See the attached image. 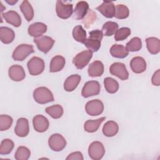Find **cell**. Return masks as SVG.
Returning a JSON list of instances; mask_svg holds the SVG:
<instances>
[{
    "instance_id": "cell-1",
    "label": "cell",
    "mask_w": 160,
    "mask_h": 160,
    "mask_svg": "<svg viewBox=\"0 0 160 160\" xmlns=\"http://www.w3.org/2000/svg\"><path fill=\"white\" fill-rule=\"evenodd\" d=\"M89 36L83 43L84 46L92 52H97L101 47V42L103 38L102 31L96 29L89 32Z\"/></svg>"
},
{
    "instance_id": "cell-2",
    "label": "cell",
    "mask_w": 160,
    "mask_h": 160,
    "mask_svg": "<svg viewBox=\"0 0 160 160\" xmlns=\"http://www.w3.org/2000/svg\"><path fill=\"white\" fill-rule=\"evenodd\" d=\"M34 101L41 104H44L54 101V96L52 92L46 87H39L33 92Z\"/></svg>"
},
{
    "instance_id": "cell-3",
    "label": "cell",
    "mask_w": 160,
    "mask_h": 160,
    "mask_svg": "<svg viewBox=\"0 0 160 160\" xmlns=\"http://www.w3.org/2000/svg\"><path fill=\"white\" fill-rule=\"evenodd\" d=\"M34 52L33 46L30 44H21L18 45L14 50L12 58L14 61H22L24 60L29 54Z\"/></svg>"
},
{
    "instance_id": "cell-4",
    "label": "cell",
    "mask_w": 160,
    "mask_h": 160,
    "mask_svg": "<svg viewBox=\"0 0 160 160\" xmlns=\"http://www.w3.org/2000/svg\"><path fill=\"white\" fill-rule=\"evenodd\" d=\"M27 66L31 75L37 76L43 72L45 65L42 59L39 57L34 56L28 61Z\"/></svg>"
},
{
    "instance_id": "cell-5",
    "label": "cell",
    "mask_w": 160,
    "mask_h": 160,
    "mask_svg": "<svg viewBox=\"0 0 160 160\" xmlns=\"http://www.w3.org/2000/svg\"><path fill=\"white\" fill-rule=\"evenodd\" d=\"M92 57V52L90 50L83 51L76 54L72 59V62L78 69H82L88 65Z\"/></svg>"
},
{
    "instance_id": "cell-6",
    "label": "cell",
    "mask_w": 160,
    "mask_h": 160,
    "mask_svg": "<svg viewBox=\"0 0 160 160\" xmlns=\"http://www.w3.org/2000/svg\"><path fill=\"white\" fill-rule=\"evenodd\" d=\"M48 145L54 151L59 152L63 150L66 146V141L60 134H52L48 139Z\"/></svg>"
},
{
    "instance_id": "cell-7",
    "label": "cell",
    "mask_w": 160,
    "mask_h": 160,
    "mask_svg": "<svg viewBox=\"0 0 160 160\" xmlns=\"http://www.w3.org/2000/svg\"><path fill=\"white\" fill-rule=\"evenodd\" d=\"M34 42L36 43L39 51L46 54L52 48L55 41L51 37L47 36H41L34 38Z\"/></svg>"
},
{
    "instance_id": "cell-8",
    "label": "cell",
    "mask_w": 160,
    "mask_h": 160,
    "mask_svg": "<svg viewBox=\"0 0 160 160\" xmlns=\"http://www.w3.org/2000/svg\"><path fill=\"white\" fill-rule=\"evenodd\" d=\"M100 89L101 86L99 82L96 81H89L86 82L84 85L81 91V95L85 98L96 96L99 94Z\"/></svg>"
},
{
    "instance_id": "cell-9",
    "label": "cell",
    "mask_w": 160,
    "mask_h": 160,
    "mask_svg": "<svg viewBox=\"0 0 160 160\" xmlns=\"http://www.w3.org/2000/svg\"><path fill=\"white\" fill-rule=\"evenodd\" d=\"M105 154V149L103 144L99 141L91 142L88 148L89 156L94 160L102 159Z\"/></svg>"
},
{
    "instance_id": "cell-10",
    "label": "cell",
    "mask_w": 160,
    "mask_h": 160,
    "mask_svg": "<svg viewBox=\"0 0 160 160\" xmlns=\"http://www.w3.org/2000/svg\"><path fill=\"white\" fill-rule=\"evenodd\" d=\"M87 114L92 116L100 115L104 110V104L99 99H93L88 101L85 106Z\"/></svg>"
},
{
    "instance_id": "cell-11",
    "label": "cell",
    "mask_w": 160,
    "mask_h": 160,
    "mask_svg": "<svg viewBox=\"0 0 160 160\" xmlns=\"http://www.w3.org/2000/svg\"><path fill=\"white\" fill-rule=\"evenodd\" d=\"M72 6V4H64L62 1H57L56 5L57 16L63 19L70 18L73 12Z\"/></svg>"
},
{
    "instance_id": "cell-12",
    "label": "cell",
    "mask_w": 160,
    "mask_h": 160,
    "mask_svg": "<svg viewBox=\"0 0 160 160\" xmlns=\"http://www.w3.org/2000/svg\"><path fill=\"white\" fill-rule=\"evenodd\" d=\"M109 72L112 75L117 76L122 81L126 80L129 78V72L126 66L122 62H116L113 63L109 68Z\"/></svg>"
},
{
    "instance_id": "cell-13",
    "label": "cell",
    "mask_w": 160,
    "mask_h": 160,
    "mask_svg": "<svg viewBox=\"0 0 160 160\" xmlns=\"http://www.w3.org/2000/svg\"><path fill=\"white\" fill-rule=\"evenodd\" d=\"M32 124L36 131L38 132H44L48 129L49 122L45 116L38 114L33 118Z\"/></svg>"
},
{
    "instance_id": "cell-14",
    "label": "cell",
    "mask_w": 160,
    "mask_h": 160,
    "mask_svg": "<svg viewBox=\"0 0 160 160\" xmlns=\"http://www.w3.org/2000/svg\"><path fill=\"white\" fill-rule=\"evenodd\" d=\"M14 132L19 137L24 138L27 136L29 132L28 120L24 118H19L14 128Z\"/></svg>"
},
{
    "instance_id": "cell-15",
    "label": "cell",
    "mask_w": 160,
    "mask_h": 160,
    "mask_svg": "<svg viewBox=\"0 0 160 160\" xmlns=\"http://www.w3.org/2000/svg\"><path fill=\"white\" fill-rule=\"evenodd\" d=\"M96 9L107 18H112L115 16V6L112 1H103Z\"/></svg>"
},
{
    "instance_id": "cell-16",
    "label": "cell",
    "mask_w": 160,
    "mask_h": 160,
    "mask_svg": "<svg viewBox=\"0 0 160 160\" xmlns=\"http://www.w3.org/2000/svg\"><path fill=\"white\" fill-rule=\"evenodd\" d=\"M8 75L10 79L14 81H21L25 78L26 73L24 68L20 65H12L8 70Z\"/></svg>"
},
{
    "instance_id": "cell-17",
    "label": "cell",
    "mask_w": 160,
    "mask_h": 160,
    "mask_svg": "<svg viewBox=\"0 0 160 160\" xmlns=\"http://www.w3.org/2000/svg\"><path fill=\"white\" fill-rule=\"evenodd\" d=\"M130 67L133 72L137 74L142 73L146 69V62L143 58L136 56L131 60Z\"/></svg>"
},
{
    "instance_id": "cell-18",
    "label": "cell",
    "mask_w": 160,
    "mask_h": 160,
    "mask_svg": "<svg viewBox=\"0 0 160 160\" xmlns=\"http://www.w3.org/2000/svg\"><path fill=\"white\" fill-rule=\"evenodd\" d=\"M28 34L34 38H37L42 36L47 31V26L40 22H36L31 24L28 27Z\"/></svg>"
},
{
    "instance_id": "cell-19",
    "label": "cell",
    "mask_w": 160,
    "mask_h": 160,
    "mask_svg": "<svg viewBox=\"0 0 160 160\" xmlns=\"http://www.w3.org/2000/svg\"><path fill=\"white\" fill-rule=\"evenodd\" d=\"M1 16L8 23L12 25L16 28L19 27L21 24L22 21L21 16L16 11H9L5 13L2 14Z\"/></svg>"
},
{
    "instance_id": "cell-20",
    "label": "cell",
    "mask_w": 160,
    "mask_h": 160,
    "mask_svg": "<svg viewBox=\"0 0 160 160\" xmlns=\"http://www.w3.org/2000/svg\"><path fill=\"white\" fill-rule=\"evenodd\" d=\"M89 11V4L86 1H79L74 10V18L77 20L82 19Z\"/></svg>"
},
{
    "instance_id": "cell-21",
    "label": "cell",
    "mask_w": 160,
    "mask_h": 160,
    "mask_svg": "<svg viewBox=\"0 0 160 160\" xmlns=\"http://www.w3.org/2000/svg\"><path fill=\"white\" fill-rule=\"evenodd\" d=\"M66 60L64 58L60 55L54 56L50 62L49 72H56L61 71L64 67Z\"/></svg>"
},
{
    "instance_id": "cell-22",
    "label": "cell",
    "mask_w": 160,
    "mask_h": 160,
    "mask_svg": "<svg viewBox=\"0 0 160 160\" xmlns=\"http://www.w3.org/2000/svg\"><path fill=\"white\" fill-rule=\"evenodd\" d=\"M89 76L94 78L101 76L104 72V65L100 61H95L89 65L88 69Z\"/></svg>"
},
{
    "instance_id": "cell-23",
    "label": "cell",
    "mask_w": 160,
    "mask_h": 160,
    "mask_svg": "<svg viewBox=\"0 0 160 160\" xmlns=\"http://www.w3.org/2000/svg\"><path fill=\"white\" fill-rule=\"evenodd\" d=\"M15 38V33L12 29L9 28L1 26L0 28V39L1 41L6 44L11 43Z\"/></svg>"
},
{
    "instance_id": "cell-24",
    "label": "cell",
    "mask_w": 160,
    "mask_h": 160,
    "mask_svg": "<svg viewBox=\"0 0 160 160\" xmlns=\"http://www.w3.org/2000/svg\"><path fill=\"white\" fill-rule=\"evenodd\" d=\"M81 76L78 74H72L69 76L64 81V89L68 92L74 91L81 81Z\"/></svg>"
},
{
    "instance_id": "cell-25",
    "label": "cell",
    "mask_w": 160,
    "mask_h": 160,
    "mask_svg": "<svg viewBox=\"0 0 160 160\" xmlns=\"http://www.w3.org/2000/svg\"><path fill=\"white\" fill-rule=\"evenodd\" d=\"M111 56L116 58H125L129 54L126 48L121 44H113L109 50Z\"/></svg>"
},
{
    "instance_id": "cell-26",
    "label": "cell",
    "mask_w": 160,
    "mask_h": 160,
    "mask_svg": "<svg viewBox=\"0 0 160 160\" xmlns=\"http://www.w3.org/2000/svg\"><path fill=\"white\" fill-rule=\"evenodd\" d=\"M119 131V126L115 121H109L106 122L102 128V132L106 137H112L115 136Z\"/></svg>"
},
{
    "instance_id": "cell-27",
    "label": "cell",
    "mask_w": 160,
    "mask_h": 160,
    "mask_svg": "<svg viewBox=\"0 0 160 160\" xmlns=\"http://www.w3.org/2000/svg\"><path fill=\"white\" fill-rule=\"evenodd\" d=\"M146 47L148 51L152 54H157L160 51L159 39L155 37L148 38L146 39Z\"/></svg>"
},
{
    "instance_id": "cell-28",
    "label": "cell",
    "mask_w": 160,
    "mask_h": 160,
    "mask_svg": "<svg viewBox=\"0 0 160 160\" xmlns=\"http://www.w3.org/2000/svg\"><path fill=\"white\" fill-rule=\"evenodd\" d=\"M106 119V117H102L96 120H88L84 124V129L88 132H94L98 131L101 124Z\"/></svg>"
},
{
    "instance_id": "cell-29",
    "label": "cell",
    "mask_w": 160,
    "mask_h": 160,
    "mask_svg": "<svg viewBox=\"0 0 160 160\" xmlns=\"http://www.w3.org/2000/svg\"><path fill=\"white\" fill-rule=\"evenodd\" d=\"M20 9L25 19L29 22L31 21L34 18V10L31 4L28 1L24 0L22 2L20 5Z\"/></svg>"
},
{
    "instance_id": "cell-30",
    "label": "cell",
    "mask_w": 160,
    "mask_h": 160,
    "mask_svg": "<svg viewBox=\"0 0 160 160\" xmlns=\"http://www.w3.org/2000/svg\"><path fill=\"white\" fill-rule=\"evenodd\" d=\"M72 34L74 40L79 42L84 43L86 40V31L81 25L75 26L72 29Z\"/></svg>"
},
{
    "instance_id": "cell-31",
    "label": "cell",
    "mask_w": 160,
    "mask_h": 160,
    "mask_svg": "<svg viewBox=\"0 0 160 160\" xmlns=\"http://www.w3.org/2000/svg\"><path fill=\"white\" fill-rule=\"evenodd\" d=\"M119 25L118 23L113 21H107L106 22L102 28V32L103 36H111L116 33V31L118 29Z\"/></svg>"
},
{
    "instance_id": "cell-32",
    "label": "cell",
    "mask_w": 160,
    "mask_h": 160,
    "mask_svg": "<svg viewBox=\"0 0 160 160\" xmlns=\"http://www.w3.org/2000/svg\"><path fill=\"white\" fill-rule=\"evenodd\" d=\"M45 111L51 118L54 119L60 118L64 112L62 107L59 104H55L51 106H48L45 109Z\"/></svg>"
},
{
    "instance_id": "cell-33",
    "label": "cell",
    "mask_w": 160,
    "mask_h": 160,
    "mask_svg": "<svg viewBox=\"0 0 160 160\" xmlns=\"http://www.w3.org/2000/svg\"><path fill=\"white\" fill-rule=\"evenodd\" d=\"M104 86L106 91L110 94H114L119 89V83L112 78L107 77L104 79Z\"/></svg>"
},
{
    "instance_id": "cell-34",
    "label": "cell",
    "mask_w": 160,
    "mask_h": 160,
    "mask_svg": "<svg viewBox=\"0 0 160 160\" xmlns=\"http://www.w3.org/2000/svg\"><path fill=\"white\" fill-rule=\"evenodd\" d=\"M14 147L13 141L10 139H4L1 142L0 154L6 155L9 154Z\"/></svg>"
},
{
    "instance_id": "cell-35",
    "label": "cell",
    "mask_w": 160,
    "mask_h": 160,
    "mask_svg": "<svg viewBox=\"0 0 160 160\" xmlns=\"http://www.w3.org/2000/svg\"><path fill=\"white\" fill-rule=\"evenodd\" d=\"M126 48L128 51H138L142 48V41L139 38L134 37L126 43Z\"/></svg>"
},
{
    "instance_id": "cell-36",
    "label": "cell",
    "mask_w": 160,
    "mask_h": 160,
    "mask_svg": "<svg viewBox=\"0 0 160 160\" xmlns=\"http://www.w3.org/2000/svg\"><path fill=\"white\" fill-rule=\"evenodd\" d=\"M31 156L30 150L25 146H19L18 148L14 158L16 160H28Z\"/></svg>"
},
{
    "instance_id": "cell-37",
    "label": "cell",
    "mask_w": 160,
    "mask_h": 160,
    "mask_svg": "<svg viewBox=\"0 0 160 160\" xmlns=\"http://www.w3.org/2000/svg\"><path fill=\"white\" fill-rule=\"evenodd\" d=\"M115 18L119 19L127 18L129 15V8L124 4H118L115 7Z\"/></svg>"
},
{
    "instance_id": "cell-38",
    "label": "cell",
    "mask_w": 160,
    "mask_h": 160,
    "mask_svg": "<svg viewBox=\"0 0 160 160\" xmlns=\"http://www.w3.org/2000/svg\"><path fill=\"white\" fill-rule=\"evenodd\" d=\"M13 119L12 117L6 114L0 115V130L1 131L9 129L12 124Z\"/></svg>"
},
{
    "instance_id": "cell-39",
    "label": "cell",
    "mask_w": 160,
    "mask_h": 160,
    "mask_svg": "<svg viewBox=\"0 0 160 160\" xmlns=\"http://www.w3.org/2000/svg\"><path fill=\"white\" fill-rule=\"evenodd\" d=\"M131 29L127 27H123L118 29L114 35V39L116 41L125 40L130 34Z\"/></svg>"
},
{
    "instance_id": "cell-40",
    "label": "cell",
    "mask_w": 160,
    "mask_h": 160,
    "mask_svg": "<svg viewBox=\"0 0 160 160\" xmlns=\"http://www.w3.org/2000/svg\"><path fill=\"white\" fill-rule=\"evenodd\" d=\"M96 19V13L91 9L89 11V12L87 15V17L85 18V19L82 21L84 26L88 28L89 26H91Z\"/></svg>"
},
{
    "instance_id": "cell-41",
    "label": "cell",
    "mask_w": 160,
    "mask_h": 160,
    "mask_svg": "<svg viewBox=\"0 0 160 160\" xmlns=\"http://www.w3.org/2000/svg\"><path fill=\"white\" fill-rule=\"evenodd\" d=\"M67 160H74V159H78V160H83L84 158L82 154V153L79 151H76V152H73L68 155V156L66 158Z\"/></svg>"
},
{
    "instance_id": "cell-42",
    "label": "cell",
    "mask_w": 160,
    "mask_h": 160,
    "mask_svg": "<svg viewBox=\"0 0 160 160\" xmlns=\"http://www.w3.org/2000/svg\"><path fill=\"white\" fill-rule=\"evenodd\" d=\"M152 84L154 86H159L160 85V70L158 69L152 75L151 79Z\"/></svg>"
},
{
    "instance_id": "cell-43",
    "label": "cell",
    "mask_w": 160,
    "mask_h": 160,
    "mask_svg": "<svg viewBox=\"0 0 160 160\" xmlns=\"http://www.w3.org/2000/svg\"><path fill=\"white\" fill-rule=\"evenodd\" d=\"M8 4H11V5H13L14 4H15V3H16L17 2H18V1H6Z\"/></svg>"
}]
</instances>
